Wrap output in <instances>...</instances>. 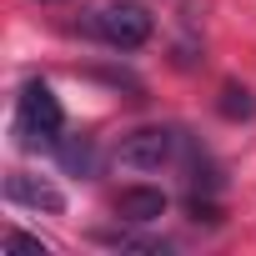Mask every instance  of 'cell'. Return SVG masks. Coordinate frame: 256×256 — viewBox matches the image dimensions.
Returning a JSON list of instances; mask_svg holds the SVG:
<instances>
[{
	"mask_svg": "<svg viewBox=\"0 0 256 256\" xmlns=\"http://www.w3.org/2000/svg\"><path fill=\"white\" fill-rule=\"evenodd\" d=\"M196 156V141L176 126H141V131L120 136L116 161L131 166V171H161V166H186Z\"/></svg>",
	"mask_w": 256,
	"mask_h": 256,
	"instance_id": "cell-1",
	"label": "cell"
},
{
	"mask_svg": "<svg viewBox=\"0 0 256 256\" xmlns=\"http://www.w3.org/2000/svg\"><path fill=\"white\" fill-rule=\"evenodd\" d=\"M16 136L30 146V151H56L66 141V110L56 100V90L46 80H26L20 96H16Z\"/></svg>",
	"mask_w": 256,
	"mask_h": 256,
	"instance_id": "cell-2",
	"label": "cell"
},
{
	"mask_svg": "<svg viewBox=\"0 0 256 256\" xmlns=\"http://www.w3.org/2000/svg\"><path fill=\"white\" fill-rule=\"evenodd\" d=\"M151 30H156L151 10H146V6H131V0H120V6H100V10L86 20V36H96V40H106V46H116V50H141V46L151 40Z\"/></svg>",
	"mask_w": 256,
	"mask_h": 256,
	"instance_id": "cell-3",
	"label": "cell"
},
{
	"mask_svg": "<svg viewBox=\"0 0 256 256\" xmlns=\"http://www.w3.org/2000/svg\"><path fill=\"white\" fill-rule=\"evenodd\" d=\"M6 201H10V206L46 211V216H60V211H66L60 186L46 181V176H30V171H6Z\"/></svg>",
	"mask_w": 256,
	"mask_h": 256,
	"instance_id": "cell-4",
	"label": "cell"
},
{
	"mask_svg": "<svg viewBox=\"0 0 256 256\" xmlns=\"http://www.w3.org/2000/svg\"><path fill=\"white\" fill-rule=\"evenodd\" d=\"M116 216L136 221V226H151L156 216H166V191L161 186H120L116 191Z\"/></svg>",
	"mask_w": 256,
	"mask_h": 256,
	"instance_id": "cell-5",
	"label": "cell"
},
{
	"mask_svg": "<svg viewBox=\"0 0 256 256\" xmlns=\"http://www.w3.org/2000/svg\"><path fill=\"white\" fill-rule=\"evenodd\" d=\"M96 246H110V251H141V256H166L171 241L166 236H146V231H131V226H116V231H90Z\"/></svg>",
	"mask_w": 256,
	"mask_h": 256,
	"instance_id": "cell-6",
	"label": "cell"
},
{
	"mask_svg": "<svg viewBox=\"0 0 256 256\" xmlns=\"http://www.w3.org/2000/svg\"><path fill=\"white\" fill-rule=\"evenodd\" d=\"M56 156H60V166H66V171H76V176H86V181L96 176V146H90L86 136H80V141H76V136H66V141L56 146Z\"/></svg>",
	"mask_w": 256,
	"mask_h": 256,
	"instance_id": "cell-7",
	"label": "cell"
},
{
	"mask_svg": "<svg viewBox=\"0 0 256 256\" xmlns=\"http://www.w3.org/2000/svg\"><path fill=\"white\" fill-rule=\"evenodd\" d=\"M221 96H226V100H221V110H226L231 120H236V116H251V110H256V106H251V90H236V86H226Z\"/></svg>",
	"mask_w": 256,
	"mask_h": 256,
	"instance_id": "cell-8",
	"label": "cell"
},
{
	"mask_svg": "<svg viewBox=\"0 0 256 256\" xmlns=\"http://www.w3.org/2000/svg\"><path fill=\"white\" fill-rule=\"evenodd\" d=\"M6 251H46V241L40 236H26V231H10L6 236Z\"/></svg>",
	"mask_w": 256,
	"mask_h": 256,
	"instance_id": "cell-9",
	"label": "cell"
}]
</instances>
